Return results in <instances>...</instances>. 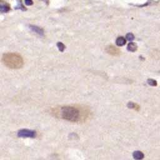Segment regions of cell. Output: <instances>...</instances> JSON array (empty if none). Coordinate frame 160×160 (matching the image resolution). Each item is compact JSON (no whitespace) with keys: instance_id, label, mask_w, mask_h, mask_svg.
I'll use <instances>...</instances> for the list:
<instances>
[{"instance_id":"6da1fadb","label":"cell","mask_w":160,"mask_h":160,"mask_svg":"<svg viewBox=\"0 0 160 160\" xmlns=\"http://www.w3.org/2000/svg\"><path fill=\"white\" fill-rule=\"evenodd\" d=\"M56 116L71 122H77L80 120V111L74 106H62L58 109L54 110Z\"/></svg>"},{"instance_id":"7a4b0ae2","label":"cell","mask_w":160,"mask_h":160,"mask_svg":"<svg viewBox=\"0 0 160 160\" xmlns=\"http://www.w3.org/2000/svg\"><path fill=\"white\" fill-rule=\"evenodd\" d=\"M2 61L6 66L11 69H19L23 65L22 57L14 52H8L3 54Z\"/></svg>"},{"instance_id":"3957f363","label":"cell","mask_w":160,"mask_h":160,"mask_svg":"<svg viewBox=\"0 0 160 160\" xmlns=\"http://www.w3.org/2000/svg\"><path fill=\"white\" fill-rule=\"evenodd\" d=\"M18 136L20 138H34L36 136V132L28 129H22L18 131Z\"/></svg>"},{"instance_id":"277c9868","label":"cell","mask_w":160,"mask_h":160,"mask_svg":"<svg viewBox=\"0 0 160 160\" xmlns=\"http://www.w3.org/2000/svg\"><path fill=\"white\" fill-rule=\"evenodd\" d=\"M0 10L1 12L2 13H6L9 12L11 10V8L9 4L3 0H1L0 2Z\"/></svg>"},{"instance_id":"5b68a950","label":"cell","mask_w":160,"mask_h":160,"mask_svg":"<svg viewBox=\"0 0 160 160\" xmlns=\"http://www.w3.org/2000/svg\"><path fill=\"white\" fill-rule=\"evenodd\" d=\"M106 51L109 54H111L112 56H118L120 53L119 50L112 45L108 46Z\"/></svg>"},{"instance_id":"8992f818","label":"cell","mask_w":160,"mask_h":160,"mask_svg":"<svg viewBox=\"0 0 160 160\" xmlns=\"http://www.w3.org/2000/svg\"><path fill=\"white\" fill-rule=\"evenodd\" d=\"M29 28L34 32H36V34H39V36H43L44 35V31L43 29H41V28L34 26V25H31L29 26Z\"/></svg>"},{"instance_id":"52a82bcc","label":"cell","mask_w":160,"mask_h":160,"mask_svg":"<svg viewBox=\"0 0 160 160\" xmlns=\"http://www.w3.org/2000/svg\"><path fill=\"white\" fill-rule=\"evenodd\" d=\"M126 40L122 36L118 37L116 41V44L118 46H122L126 44Z\"/></svg>"},{"instance_id":"ba28073f","label":"cell","mask_w":160,"mask_h":160,"mask_svg":"<svg viewBox=\"0 0 160 160\" xmlns=\"http://www.w3.org/2000/svg\"><path fill=\"white\" fill-rule=\"evenodd\" d=\"M137 48H138V46L134 42H130L128 44V46H127V49L131 52L136 51L137 50Z\"/></svg>"},{"instance_id":"9c48e42d","label":"cell","mask_w":160,"mask_h":160,"mask_svg":"<svg viewBox=\"0 0 160 160\" xmlns=\"http://www.w3.org/2000/svg\"><path fill=\"white\" fill-rule=\"evenodd\" d=\"M133 158L136 159H142L144 158V154L141 151H135L132 154Z\"/></svg>"},{"instance_id":"30bf717a","label":"cell","mask_w":160,"mask_h":160,"mask_svg":"<svg viewBox=\"0 0 160 160\" xmlns=\"http://www.w3.org/2000/svg\"><path fill=\"white\" fill-rule=\"evenodd\" d=\"M126 39L128 41H132V40H134V36L132 33L131 32H129L126 34Z\"/></svg>"},{"instance_id":"8fae6325","label":"cell","mask_w":160,"mask_h":160,"mask_svg":"<svg viewBox=\"0 0 160 160\" xmlns=\"http://www.w3.org/2000/svg\"><path fill=\"white\" fill-rule=\"evenodd\" d=\"M128 108H132V109H138V106L134 103V102H130L128 104Z\"/></svg>"},{"instance_id":"7c38bea8","label":"cell","mask_w":160,"mask_h":160,"mask_svg":"<svg viewBox=\"0 0 160 160\" xmlns=\"http://www.w3.org/2000/svg\"><path fill=\"white\" fill-rule=\"evenodd\" d=\"M57 46H58L59 50L61 51H63L64 50L65 48H66L65 46L64 45V44L62 43V42H58L57 43Z\"/></svg>"},{"instance_id":"4fadbf2b","label":"cell","mask_w":160,"mask_h":160,"mask_svg":"<svg viewBox=\"0 0 160 160\" xmlns=\"http://www.w3.org/2000/svg\"><path fill=\"white\" fill-rule=\"evenodd\" d=\"M148 83L150 86H155L157 85V82H156L154 79H148Z\"/></svg>"},{"instance_id":"5bb4252c","label":"cell","mask_w":160,"mask_h":160,"mask_svg":"<svg viewBox=\"0 0 160 160\" xmlns=\"http://www.w3.org/2000/svg\"><path fill=\"white\" fill-rule=\"evenodd\" d=\"M24 2L27 6H31L33 4L32 0H24Z\"/></svg>"},{"instance_id":"9a60e30c","label":"cell","mask_w":160,"mask_h":160,"mask_svg":"<svg viewBox=\"0 0 160 160\" xmlns=\"http://www.w3.org/2000/svg\"><path fill=\"white\" fill-rule=\"evenodd\" d=\"M44 1H46V0H44Z\"/></svg>"}]
</instances>
